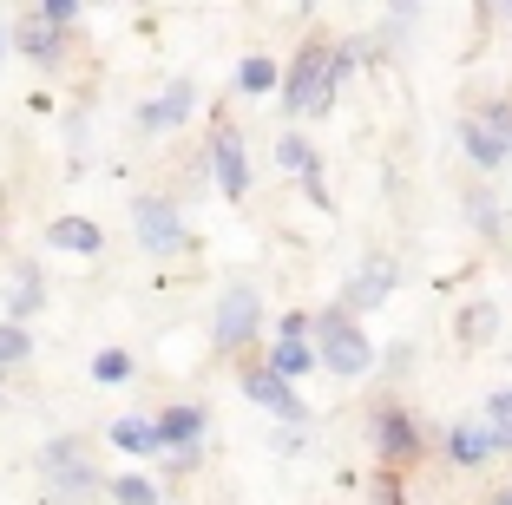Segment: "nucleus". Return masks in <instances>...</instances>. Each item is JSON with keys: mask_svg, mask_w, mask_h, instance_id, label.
<instances>
[{"mask_svg": "<svg viewBox=\"0 0 512 505\" xmlns=\"http://www.w3.org/2000/svg\"><path fill=\"white\" fill-rule=\"evenodd\" d=\"M493 505H512V486H506V492H499V499H493Z\"/></svg>", "mask_w": 512, "mask_h": 505, "instance_id": "nucleus-29", "label": "nucleus"}, {"mask_svg": "<svg viewBox=\"0 0 512 505\" xmlns=\"http://www.w3.org/2000/svg\"><path fill=\"white\" fill-rule=\"evenodd\" d=\"M499 433V453H512V427H493Z\"/></svg>", "mask_w": 512, "mask_h": 505, "instance_id": "nucleus-28", "label": "nucleus"}, {"mask_svg": "<svg viewBox=\"0 0 512 505\" xmlns=\"http://www.w3.org/2000/svg\"><path fill=\"white\" fill-rule=\"evenodd\" d=\"M40 473H46V492L66 505H86L92 492H99V473L86 466V453H79V440H53L40 453Z\"/></svg>", "mask_w": 512, "mask_h": 505, "instance_id": "nucleus-3", "label": "nucleus"}, {"mask_svg": "<svg viewBox=\"0 0 512 505\" xmlns=\"http://www.w3.org/2000/svg\"><path fill=\"white\" fill-rule=\"evenodd\" d=\"M112 492H119V505H158V486H151V479H132V473H125Z\"/></svg>", "mask_w": 512, "mask_h": 505, "instance_id": "nucleus-22", "label": "nucleus"}, {"mask_svg": "<svg viewBox=\"0 0 512 505\" xmlns=\"http://www.w3.org/2000/svg\"><path fill=\"white\" fill-rule=\"evenodd\" d=\"M276 164H283V171H302V178H309V191L322 197V178H316V151L302 145V138H276Z\"/></svg>", "mask_w": 512, "mask_h": 505, "instance_id": "nucleus-17", "label": "nucleus"}, {"mask_svg": "<svg viewBox=\"0 0 512 505\" xmlns=\"http://www.w3.org/2000/svg\"><path fill=\"white\" fill-rule=\"evenodd\" d=\"M112 446H119V453H158L165 433H158V420H119V427H112Z\"/></svg>", "mask_w": 512, "mask_h": 505, "instance_id": "nucleus-16", "label": "nucleus"}, {"mask_svg": "<svg viewBox=\"0 0 512 505\" xmlns=\"http://www.w3.org/2000/svg\"><path fill=\"white\" fill-rule=\"evenodd\" d=\"M211 164H217V184H224V197H243V191H250V158H243V138L230 132V125H217Z\"/></svg>", "mask_w": 512, "mask_h": 505, "instance_id": "nucleus-6", "label": "nucleus"}, {"mask_svg": "<svg viewBox=\"0 0 512 505\" xmlns=\"http://www.w3.org/2000/svg\"><path fill=\"white\" fill-rule=\"evenodd\" d=\"M316 342H322V368H335V374H368L375 368V348H368L362 328L348 322V309L316 315Z\"/></svg>", "mask_w": 512, "mask_h": 505, "instance_id": "nucleus-2", "label": "nucleus"}, {"mask_svg": "<svg viewBox=\"0 0 512 505\" xmlns=\"http://www.w3.org/2000/svg\"><path fill=\"white\" fill-rule=\"evenodd\" d=\"M92 374H99V381H125V374H132V355H125V348H106V355L92 361Z\"/></svg>", "mask_w": 512, "mask_h": 505, "instance_id": "nucleus-23", "label": "nucleus"}, {"mask_svg": "<svg viewBox=\"0 0 512 505\" xmlns=\"http://www.w3.org/2000/svg\"><path fill=\"white\" fill-rule=\"evenodd\" d=\"M158 433H165V446L191 453V446H197V433H204V407H171V414L158 420Z\"/></svg>", "mask_w": 512, "mask_h": 505, "instance_id": "nucleus-14", "label": "nucleus"}, {"mask_svg": "<svg viewBox=\"0 0 512 505\" xmlns=\"http://www.w3.org/2000/svg\"><path fill=\"white\" fill-rule=\"evenodd\" d=\"M14 40L27 46L33 60H60V27H53V20H46V14H27V20H20V27H14Z\"/></svg>", "mask_w": 512, "mask_h": 505, "instance_id": "nucleus-12", "label": "nucleus"}, {"mask_svg": "<svg viewBox=\"0 0 512 505\" xmlns=\"http://www.w3.org/2000/svg\"><path fill=\"white\" fill-rule=\"evenodd\" d=\"M237 86H243V92H270V86H276V66L263 60V53H250V60L237 66Z\"/></svg>", "mask_w": 512, "mask_h": 505, "instance_id": "nucleus-20", "label": "nucleus"}, {"mask_svg": "<svg viewBox=\"0 0 512 505\" xmlns=\"http://www.w3.org/2000/svg\"><path fill=\"white\" fill-rule=\"evenodd\" d=\"M132 223H138V237H145V250H158V256H171L184 243V223H178V210H171L165 197H138Z\"/></svg>", "mask_w": 512, "mask_h": 505, "instance_id": "nucleus-4", "label": "nucleus"}, {"mask_svg": "<svg viewBox=\"0 0 512 505\" xmlns=\"http://www.w3.org/2000/svg\"><path fill=\"white\" fill-rule=\"evenodd\" d=\"M256 315H263V302H256V289H230L224 302H217V348H243L250 342Z\"/></svg>", "mask_w": 512, "mask_h": 505, "instance_id": "nucleus-5", "label": "nucleus"}, {"mask_svg": "<svg viewBox=\"0 0 512 505\" xmlns=\"http://www.w3.org/2000/svg\"><path fill=\"white\" fill-rule=\"evenodd\" d=\"M191 99H197V92H191V86H171V92H165V99H151V105H145V112H138V119H145V132H165V125H178V119H184V112H191Z\"/></svg>", "mask_w": 512, "mask_h": 505, "instance_id": "nucleus-15", "label": "nucleus"}, {"mask_svg": "<svg viewBox=\"0 0 512 505\" xmlns=\"http://www.w3.org/2000/svg\"><path fill=\"white\" fill-rule=\"evenodd\" d=\"M375 440H381L388 460H414V453H421V433H414V420H407L401 407H388V414L375 420Z\"/></svg>", "mask_w": 512, "mask_h": 505, "instance_id": "nucleus-8", "label": "nucleus"}, {"mask_svg": "<svg viewBox=\"0 0 512 505\" xmlns=\"http://www.w3.org/2000/svg\"><path fill=\"white\" fill-rule=\"evenodd\" d=\"M7 302H14V315H27L33 302H40V296H33V269H20V276H14V296H7Z\"/></svg>", "mask_w": 512, "mask_h": 505, "instance_id": "nucleus-25", "label": "nucleus"}, {"mask_svg": "<svg viewBox=\"0 0 512 505\" xmlns=\"http://www.w3.org/2000/svg\"><path fill=\"white\" fill-rule=\"evenodd\" d=\"M316 348H302V342H276V355H270V368L276 374H283V381H289V374H309V368H316Z\"/></svg>", "mask_w": 512, "mask_h": 505, "instance_id": "nucleus-18", "label": "nucleus"}, {"mask_svg": "<svg viewBox=\"0 0 512 505\" xmlns=\"http://www.w3.org/2000/svg\"><path fill=\"white\" fill-rule=\"evenodd\" d=\"M499 328V315H493V302H473L467 315H460V342H486Z\"/></svg>", "mask_w": 512, "mask_h": 505, "instance_id": "nucleus-19", "label": "nucleus"}, {"mask_svg": "<svg viewBox=\"0 0 512 505\" xmlns=\"http://www.w3.org/2000/svg\"><path fill=\"white\" fill-rule=\"evenodd\" d=\"M40 14L53 20V27H73V20H79V0H46Z\"/></svg>", "mask_w": 512, "mask_h": 505, "instance_id": "nucleus-26", "label": "nucleus"}, {"mask_svg": "<svg viewBox=\"0 0 512 505\" xmlns=\"http://www.w3.org/2000/svg\"><path fill=\"white\" fill-rule=\"evenodd\" d=\"M46 243H60V250H73V256H92L106 237H99V223H86V217H60L46 230Z\"/></svg>", "mask_w": 512, "mask_h": 505, "instance_id": "nucleus-13", "label": "nucleus"}, {"mask_svg": "<svg viewBox=\"0 0 512 505\" xmlns=\"http://www.w3.org/2000/svg\"><path fill=\"white\" fill-rule=\"evenodd\" d=\"M447 453H453L460 466H480V460H493V453H499V433L480 427V420H467V427L447 433Z\"/></svg>", "mask_w": 512, "mask_h": 505, "instance_id": "nucleus-9", "label": "nucleus"}, {"mask_svg": "<svg viewBox=\"0 0 512 505\" xmlns=\"http://www.w3.org/2000/svg\"><path fill=\"white\" fill-rule=\"evenodd\" d=\"M460 138H467V158L473 164H486V171H493V164H506V138H499L493 132V125H480V119H467V125H460Z\"/></svg>", "mask_w": 512, "mask_h": 505, "instance_id": "nucleus-11", "label": "nucleus"}, {"mask_svg": "<svg viewBox=\"0 0 512 505\" xmlns=\"http://www.w3.org/2000/svg\"><path fill=\"white\" fill-rule=\"evenodd\" d=\"M27 328L20 322H0V368H14V361H27Z\"/></svg>", "mask_w": 512, "mask_h": 505, "instance_id": "nucleus-21", "label": "nucleus"}, {"mask_svg": "<svg viewBox=\"0 0 512 505\" xmlns=\"http://www.w3.org/2000/svg\"><path fill=\"white\" fill-rule=\"evenodd\" d=\"M375 499H381V505H401V486H394V479H381V486H375Z\"/></svg>", "mask_w": 512, "mask_h": 505, "instance_id": "nucleus-27", "label": "nucleus"}, {"mask_svg": "<svg viewBox=\"0 0 512 505\" xmlns=\"http://www.w3.org/2000/svg\"><path fill=\"white\" fill-rule=\"evenodd\" d=\"M0 46H7V27H0Z\"/></svg>", "mask_w": 512, "mask_h": 505, "instance_id": "nucleus-30", "label": "nucleus"}, {"mask_svg": "<svg viewBox=\"0 0 512 505\" xmlns=\"http://www.w3.org/2000/svg\"><path fill=\"white\" fill-rule=\"evenodd\" d=\"M243 394H250L256 407H270V414H283V420H302V401H296V387L283 381L276 368H250L243 374Z\"/></svg>", "mask_w": 512, "mask_h": 505, "instance_id": "nucleus-7", "label": "nucleus"}, {"mask_svg": "<svg viewBox=\"0 0 512 505\" xmlns=\"http://www.w3.org/2000/svg\"><path fill=\"white\" fill-rule=\"evenodd\" d=\"M486 427H512V387H499L493 401H486Z\"/></svg>", "mask_w": 512, "mask_h": 505, "instance_id": "nucleus-24", "label": "nucleus"}, {"mask_svg": "<svg viewBox=\"0 0 512 505\" xmlns=\"http://www.w3.org/2000/svg\"><path fill=\"white\" fill-rule=\"evenodd\" d=\"M342 66H348V53H329L322 40H309L296 53V66H289L283 105H289V112H322V105H329V92H335V79H342Z\"/></svg>", "mask_w": 512, "mask_h": 505, "instance_id": "nucleus-1", "label": "nucleus"}, {"mask_svg": "<svg viewBox=\"0 0 512 505\" xmlns=\"http://www.w3.org/2000/svg\"><path fill=\"white\" fill-rule=\"evenodd\" d=\"M388 289H394V263L375 256V263H362V276L348 283V309H375V302H388Z\"/></svg>", "mask_w": 512, "mask_h": 505, "instance_id": "nucleus-10", "label": "nucleus"}]
</instances>
